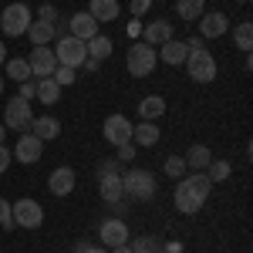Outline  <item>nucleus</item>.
I'll return each mask as SVG.
<instances>
[{
  "label": "nucleus",
  "mask_w": 253,
  "mask_h": 253,
  "mask_svg": "<svg viewBox=\"0 0 253 253\" xmlns=\"http://www.w3.org/2000/svg\"><path fill=\"white\" fill-rule=\"evenodd\" d=\"M210 189H213V182L203 172L175 179V206H179V213H186V216L199 213L206 206V199H210Z\"/></svg>",
  "instance_id": "nucleus-1"
},
{
  "label": "nucleus",
  "mask_w": 253,
  "mask_h": 253,
  "mask_svg": "<svg viewBox=\"0 0 253 253\" xmlns=\"http://www.w3.org/2000/svg\"><path fill=\"white\" fill-rule=\"evenodd\" d=\"M125 64H128V75H135V78H149V75L156 71V64H159V54H156V47H152V44L138 41V44L128 47Z\"/></svg>",
  "instance_id": "nucleus-2"
},
{
  "label": "nucleus",
  "mask_w": 253,
  "mask_h": 253,
  "mask_svg": "<svg viewBox=\"0 0 253 253\" xmlns=\"http://www.w3.org/2000/svg\"><path fill=\"white\" fill-rule=\"evenodd\" d=\"M186 71H189V78H193L196 84H210V81H216V75H219L216 58L206 47H196V51L186 54Z\"/></svg>",
  "instance_id": "nucleus-3"
},
{
  "label": "nucleus",
  "mask_w": 253,
  "mask_h": 253,
  "mask_svg": "<svg viewBox=\"0 0 253 253\" xmlns=\"http://www.w3.org/2000/svg\"><path fill=\"white\" fill-rule=\"evenodd\" d=\"M122 189H125V196L128 199H152L156 196V179H152V172H145V169H132V172L122 175Z\"/></svg>",
  "instance_id": "nucleus-4"
},
{
  "label": "nucleus",
  "mask_w": 253,
  "mask_h": 253,
  "mask_svg": "<svg viewBox=\"0 0 253 253\" xmlns=\"http://www.w3.org/2000/svg\"><path fill=\"white\" fill-rule=\"evenodd\" d=\"M27 27H31V7H27V3H10V7H3V14H0V31H3L7 38L27 34Z\"/></svg>",
  "instance_id": "nucleus-5"
},
{
  "label": "nucleus",
  "mask_w": 253,
  "mask_h": 253,
  "mask_svg": "<svg viewBox=\"0 0 253 253\" xmlns=\"http://www.w3.org/2000/svg\"><path fill=\"white\" fill-rule=\"evenodd\" d=\"M10 216H14V226L20 230H38L44 223V210H41L38 199H17L10 203Z\"/></svg>",
  "instance_id": "nucleus-6"
},
{
  "label": "nucleus",
  "mask_w": 253,
  "mask_h": 253,
  "mask_svg": "<svg viewBox=\"0 0 253 253\" xmlns=\"http://www.w3.org/2000/svg\"><path fill=\"white\" fill-rule=\"evenodd\" d=\"M54 58H58V64H68V68H75V71H78L81 64L88 61V51H84V41L71 38V34H64V38H58V47H54Z\"/></svg>",
  "instance_id": "nucleus-7"
},
{
  "label": "nucleus",
  "mask_w": 253,
  "mask_h": 253,
  "mask_svg": "<svg viewBox=\"0 0 253 253\" xmlns=\"http://www.w3.org/2000/svg\"><path fill=\"white\" fill-rule=\"evenodd\" d=\"M31 122H34L31 101H24V98H14V101H7V108H3V128L27 132V128H31Z\"/></svg>",
  "instance_id": "nucleus-8"
},
{
  "label": "nucleus",
  "mask_w": 253,
  "mask_h": 253,
  "mask_svg": "<svg viewBox=\"0 0 253 253\" xmlns=\"http://www.w3.org/2000/svg\"><path fill=\"white\" fill-rule=\"evenodd\" d=\"M230 31V17L223 10H203L199 14V38L203 41H213V38H223Z\"/></svg>",
  "instance_id": "nucleus-9"
},
{
  "label": "nucleus",
  "mask_w": 253,
  "mask_h": 253,
  "mask_svg": "<svg viewBox=\"0 0 253 253\" xmlns=\"http://www.w3.org/2000/svg\"><path fill=\"white\" fill-rule=\"evenodd\" d=\"M41 152H44V142H41L38 135H31V132H20L10 159H17V162H24V166H34V162L41 159Z\"/></svg>",
  "instance_id": "nucleus-10"
},
{
  "label": "nucleus",
  "mask_w": 253,
  "mask_h": 253,
  "mask_svg": "<svg viewBox=\"0 0 253 253\" xmlns=\"http://www.w3.org/2000/svg\"><path fill=\"white\" fill-rule=\"evenodd\" d=\"M101 135L105 142H112V145H125V142H132V122L125 115H108L105 118V125H101Z\"/></svg>",
  "instance_id": "nucleus-11"
},
{
  "label": "nucleus",
  "mask_w": 253,
  "mask_h": 253,
  "mask_svg": "<svg viewBox=\"0 0 253 253\" xmlns=\"http://www.w3.org/2000/svg\"><path fill=\"white\" fill-rule=\"evenodd\" d=\"M27 64H31V78H51L54 68H58V58H54L51 47H31Z\"/></svg>",
  "instance_id": "nucleus-12"
},
{
  "label": "nucleus",
  "mask_w": 253,
  "mask_h": 253,
  "mask_svg": "<svg viewBox=\"0 0 253 253\" xmlns=\"http://www.w3.org/2000/svg\"><path fill=\"white\" fill-rule=\"evenodd\" d=\"M98 240L105 243V247H122V243H128V226H125V219H105L101 226H98Z\"/></svg>",
  "instance_id": "nucleus-13"
},
{
  "label": "nucleus",
  "mask_w": 253,
  "mask_h": 253,
  "mask_svg": "<svg viewBox=\"0 0 253 253\" xmlns=\"http://www.w3.org/2000/svg\"><path fill=\"white\" fill-rule=\"evenodd\" d=\"M68 34L71 38H78V41H91L98 34V20L88 14V10H78L75 17L68 20Z\"/></svg>",
  "instance_id": "nucleus-14"
},
{
  "label": "nucleus",
  "mask_w": 253,
  "mask_h": 253,
  "mask_svg": "<svg viewBox=\"0 0 253 253\" xmlns=\"http://www.w3.org/2000/svg\"><path fill=\"white\" fill-rule=\"evenodd\" d=\"M159 61H166V64H172V68H179V64H186V54H189V47H186V41H175L169 38L166 44H159Z\"/></svg>",
  "instance_id": "nucleus-15"
},
{
  "label": "nucleus",
  "mask_w": 253,
  "mask_h": 253,
  "mask_svg": "<svg viewBox=\"0 0 253 253\" xmlns=\"http://www.w3.org/2000/svg\"><path fill=\"white\" fill-rule=\"evenodd\" d=\"M98 196L112 206V203H122L125 199V189H122V175L112 172V175H101L98 179Z\"/></svg>",
  "instance_id": "nucleus-16"
},
{
  "label": "nucleus",
  "mask_w": 253,
  "mask_h": 253,
  "mask_svg": "<svg viewBox=\"0 0 253 253\" xmlns=\"http://www.w3.org/2000/svg\"><path fill=\"white\" fill-rule=\"evenodd\" d=\"M47 189H51L54 196H68L71 189H75V169H71V166L54 169V172H51V179H47Z\"/></svg>",
  "instance_id": "nucleus-17"
},
{
  "label": "nucleus",
  "mask_w": 253,
  "mask_h": 253,
  "mask_svg": "<svg viewBox=\"0 0 253 253\" xmlns=\"http://www.w3.org/2000/svg\"><path fill=\"white\" fill-rule=\"evenodd\" d=\"M31 135H38L41 142H54L61 135V122L54 115H41L31 122Z\"/></svg>",
  "instance_id": "nucleus-18"
},
{
  "label": "nucleus",
  "mask_w": 253,
  "mask_h": 253,
  "mask_svg": "<svg viewBox=\"0 0 253 253\" xmlns=\"http://www.w3.org/2000/svg\"><path fill=\"white\" fill-rule=\"evenodd\" d=\"M156 142H159V125L156 122H138V125H132V145L152 149Z\"/></svg>",
  "instance_id": "nucleus-19"
},
{
  "label": "nucleus",
  "mask_w": 253,
  "mask_h": 253,
  "mask_svg": "<svg viewBox=\"0 0 253 253\" xmlns=\"http://www.w3.org/2000/svg\"><path fill=\"white\" fill-rule=\"evenodd\" d=\"M27 38L34 47H47L51 41H54V24H44V20H31V27H27Z\"/></svg>",
  "instance_id": "nucleus-20"
},
{
  "label": "nucleus",
  "mask_w": 253,
  "mask_h": 253,
  "mask_svg": "<svg viewBox=\"0 0 253 253\" xmlns=\"http://www.w3.org/2000/svg\"><path fill=\"white\" fill-rule=\"evenodd\" d=\"M118 0H91V7H88V14L98 20V24H108V20L118 17Z\"/></svg>",
  "instance_id": "nucleus-21"
},
{
  "label": "nucleus",
  "mask_w": 253,
  "mask_h": 253,
  "mask_svg": "<svg viewBox=\"0 0 253 253\" xmlns=\"http://www.w3.org/2000/svg\"><path fill=\"white\" fill-rule=\"evenodd\" d=\"M169 38H172V24H169V20H152V24L145 27V44H152V47L166 44Z\"/></svg>",
  "instance_id": "nucleus-22"
},
{
  "label": "nucleus",
  "mask_w": 253,
  "mask_h": 253,
  "mask_svg": "<svg viewBox=\"0 0 253 253\" xmlns=\"http://www.w3.org/2000/svg\"><path fill=\"white\" fill-rule=\"evenodd\" d=\"M138 112H142V122H156V118L166 115V101L159 95H145L138 101Z\"/></svg>",
  "instance_id": "nucleus-23"
},
{
  "label": "nucleus",
  "mask_w": 253,
  "mask_h": 253,
  "mask_svg": "<svg viewBox=\"0 0 253 253\" xmlns=\"http://www.w3.org/2000/svg\"><path fill=\"white\" fill-rule=\"evenodd\" d=\"M186 169H193V172H203L206 166H210V159H213V152L206 149V145H189V152H186Z\"/></svg>",
  "instance_id": "nucleus-24"
},
{
  "label": "nucleus",
  "mask_w": 253,
  "mask_h": 253,
  "mask_svg": "<svg viewBox=\"0 0 253 253\" xmlns=\"http://www.w3.org/2000/svg\"><path fill=\"white\" fill-rule=\"evenodd\" d=\"M84 51H88V58H91V61L112 58V38H105V34H95L91 41H84Z\"/></svg>",
  "instance_id": "nucleus-25"
},
{
  "label": "nucleus",
  "mask_w": 253,
  "mask_h": 253,
  "mask_svg": "<svg viewBox=\"0 0 253 253\" xmlns=\"http://www.w3.org/2000/svg\"><path fill=\"white\" fill-rule=\"evenodd\" d=\"M34 98L44 101V105H54V101L61 98V84L54 78H38V91H34Z\"/></svg>",
  "instance_id": "nucleus-26"
},
{
  "label": "nucleus",
  "mask_w": 253,
  "mask_h": 253,
  "mask_svg": "<svg viewBox=\"0 0 253 253\" xmlns=\"http://www.w3.org/2000/svg\"><path fill=\"white\" fill-rule=\"evenodd\" d=\"M230 172H233V166H230V162H223V159H210V166L203 169V175H206L210 182H226Z\"/></svg>",
  "instance_id": "nucleus-27"
},
{
  "label": "nucleus",
  "mask_w": 253,
  "mask_h": 253,
  "mask_svg": "<svg viewBox=\"0 0 253 253\" xmlns=\"http://www.w3.org/2000/svg\"><path fill=\"white\" fill-rule=\"evenodd\" d=\"M175 10L182 20H199V14L206 10V0H175Z\"/></svg>",
  "instance_id": "nucleus-28"
},
{
  "label": "nucleus",
  "mask_w": 253,
  "mask_h": 253,
  "mask_svg": "<svg viewBox=\"0 0 253 253\" xmlns=\"http://www.w3.org/2000/svg\"><path fill=\"white\" fill-rule=\"evenodd\" d=\"M233 41H236L240 51L250 54V47H253V24H250V20H243V24H236V27H233Z\"/></svg>",
  "instance_id": "nucleus-29"
},
{
  "label": "nucleus",
  "mask_w": 253,
  "mask_h": 253,
  "mask_svg": "<svg viewBox=\"0 0 253 253\" xmlns=\"http://www.w3.org/2000/svg\"><path fill=\"white\" fill-rule=\"evenodd\" d=\"M3 64H7V78H14L17 84L31 78V64H27V58H14V61H3Z\"/></svg>",
  "instance_id": "nucleus-30"
},
{
  "label": "nucleus",
  "mask_w": 253,
  "mask_h": 253,
  "mask_svg": "<svg viewBox=\"0 0 253 253\" xmlns=\"http://www.w3.org/2000/svg\"><path fill=\"white\" fill-rule=\"evenodd\" d=\"M162 169H166L169 179H182V175H186V159H182V156H169Z\"/></svg>",
  "instance_id": "nucleus-31"
},
{
  "label": "nucleus",
  "mask_w": 253,
  "mask_h": 253,
  "mask_svg": "<svg viewBox=\"0 0 253 253\" xmlns=\"http://www.w3.org/2000/svg\"><path fill=\"white\" fill-rule=\"evenodd\" d=\"M132 253H159V243L152 236H135L132 240Z\"/></svg>",
  "instance_id": "nucleus-32"
},
{
  "label": "nucleus",
  "mask_w": 253,
  "mask_h": 253,
  "mask_svg": "<svg viewBox=\"0 0 253 253\" xmlns=\"http://www.w3.org/2000/svg\"><path fill=\"white\" fill-rule=\"evenodd\" d=\"M51 78L58 81L61 88H64V84H75V68H68V64H58V68H54V75H51Z\"/></svg>",
  "instance_id": "nucleus-33"
},
{
  "label": "nucleus",
  "mask_w": 253,
  "mask_h": 253,
  "mask_svg": "<svg viewBox=\"0 0 253 253\" xmlns=\"http://www.w3.org/2000/svg\"><path fill=\"white\" fill-rule=\"evenodd\" d=\"M0 226L3 230H14V216H10V203L0 199Z\"/></svg>",
  "instance_id": "nucleus-34"
},
{
  "label": "nucleus",
  "mask_w": 253,
  "mask_h": 253,
  "mask_svg": "<svg viewBox=\"0 0 253 253\" xmlns=\"http://www.w3.org/2000/svg\"><path fill=\"white\" fill-rule=\"evenodd\" d=\"M38 20H44V24H58V7L44 3V7L38 10Z\"/></svg>",
  "instance_id": "nucleus-35"
},
{
  "label": "nucleus",
  "mask_w": 253,
  "mask_h": 253,
  "mask_svg": "<svg viewBox=\"0 0 253 253\" xmlns=\"http://www.w3.org/2000/svg\"><path fill=\"white\" fill-rule=\"evenodd\" d=\"M34 91H38V81H34V78H27V81H20V95H17V98L31 101V98H34Z\"/></svg>",
  "instance_id": "nucleus-36"
},
{
  "label": "nucleus",
  "mask_w": 253,
  "mask_h": 253,
  "mask_svg": "<svg viewBox=\"0 0 253 253\" xmlns=\"http://www.w3.org/2000/svg\"><path fill=\"white\" fill-rule=\"evenodd\" d=\"M118 162H132V159H135V145H132V142H125V145H118Z\"/></svg>",
  "instance_id": "nucleus-37"
},
{
  "label": "nucleus",
  "mask_w": 253,
  "mask_h": 253,
  "mask_svg": "<svg viewBox=\"0 0 253 253\" xmlns=\"http://www.w3.org/2000/svg\"><path fill=\"white\" fill-rule=\"evenodd\" d=\"M10 162H14V159H10V149H7V145L0 142V175H3L7 169H10Z\"/></svg>",
  "instance_id": "nucleus-38"
},
{
  "label": "nucleus",
  "mask_w": 253,
  "mask_h": 253,
  "mask_svg": "<svg viewBox=\"0 0 253 253\" xmlns=\"http://www.w3.org/2000/svg\"><path fill=\"white\" fill-rule=\"evenodd\" d=\"M118 169V159H108V162H101V166H98V175H112Z\"/></svg>",
  "instance_id": "nucleus-39"
},
{
  "label": "nucleus",
  "mask_w": 253,
  "mask_h": 253,
  "mask_svg": "<svg viewBox=\"0 0 253 253\" xmlns=\"http://www.w3.org/2000/svg\"><path fill=\"white\" fill-rule=\"evenodd\" d=\"M159 250L162 253H182V243H179V240H169V243H162Z\"/></svg>",
  "instance_id": "nucleus-40"
},
{
  "label": "nucleus",
  "mask_w": 253,
  "mask_h": 253,
  "mask_svg": "<svg viewBox=\"0 0 253 253\" xmlns=\"http://www.w3.org/2000/svg\"><path fill=\"white\" fill-rule=\"evenodd\" d=\"M145 10H149V0H132V14H135V17H142Z\"/></svg>",
  "instance_id": "nucleus-41"
},
{
  "label": "nucleus",
  "mask_w": 253,
  "mask_h": 253,
  "mask_svg": "<svg viewBox=\"0 0 253 253\" xmlns=\"http://www.w3.org/2000/svg\"><path fill=\"white\" fill-rule=\"evenodd\" d=\"M112 253H132V247H128V243H122V247H112Z\"/></svg>",
  "instance_id": "nucleus-42"
},
{
  "label": "nucleus",
  "mask_w": 253,
  "mask_h": 253,
  "mask_svg": "<svg viewBox=\"0 0 253 253\" xmlns=\"http://www.w3.org/2000/svg\"><path fill=\"white\" fill-rule=\"evenodd\" d=\"M81 253H105V250H101V247H91V243H88V247H84Z\"/></svg>",
  "instance_id": "nucleus-43"
},
{
  "label": "nucleus",
  "mask_w": 253,
  "mask_h": 253,
  "mask_svg": "<svg viewBox=\"0 0 253 253\" xmlns=\"http://www.w3.org/2000/svg\"><path fill=\"white\" fill-rule=\"evenodd\" d=\"M7 61V47H3V41H0V64Z\"/></svg>",
  "instance_id": "nucleus-44"
},
{
  "label": "nucleus",
  "mask_w": 253,
  "mask_h": 253,
  "mask_svg": "<svg viewBox=\"0 0 253 253\" xmlns=\"http://www.w3.org/2000/svg\"><path fill=\"white\" fill-rule=\"evenodd\" d=\"M3 135H7V128H3V122H0V142H3Z\"/></svg>",
  "instance_id": "nucleus-45"
},
{
  "label": "nucleus",
  "mask_w": 253,
  "mask_h": 253,
  "mask_svg": "<svg viewBox=\"0 0 253 253\" xmlns=\"http://www.w3.org/2000/svg\"><path fill=\"white\" fill-rule=\"evenodd\" d=\"M0 91H3V78H0Z\"/></svg>",
  "instance_id": "nucleus-46"
},
{
  "label": "nucleus",
  "mask_w": 253,
  "mask_h": 253,
  "mask_svg": "<svg viewBox=\"0 0 253 253\" xmlns=\"http://www.w3.org/2000/svg\"><path fill=\"white\" fill-rule=\"evenodd\" d=\"M236 3H247V0H236Z\"/></svg>",
  "instance_id": "nucleus-47"
}]
</instances>
